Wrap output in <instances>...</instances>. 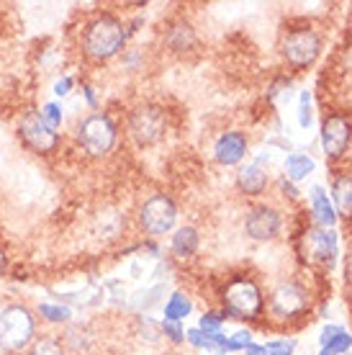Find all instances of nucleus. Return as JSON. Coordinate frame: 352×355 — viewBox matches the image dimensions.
<instances>
[{
  "instance_id": "f257e3e1",
  "label": "nucleus",
  "mask_w": 352,
  "mask_h": 355,
  "mask_svg": "<svg viewBox=\"0 0 352 355\" xmlns=\"http://www.w3.org/2000/svg\"><path fill=\"white\" fill-rule=\"evenodd\" d=\"M126 26L114 13H100L82 31V52L93 62H108L126 46Z\"/></svg>"
},
{
  "instance_id": "f03ea898",
  "label": "nucleus",
  "mask_w": 352,
  "mask_h": 355,
  "mask_svg": "<svg viewBox=\"0 0 352 355\" xmlns=\"http://www.w3.org/2000/svg\"><path fill=\"white\" fill-rule=\"evenodd\" d=\"M221 304L227 320H260L265 311V291L252 275H234L221 291Z\"/></svg>"
},
{
  "instance_id": "7ed1b4c3",
  "label": "nucleus",
  "mask_w": 352,
  "mask_h": 355,
  "mask_svg": "<svg viewBox=\"0 0 352 355\" xmlns=\"http://www.w3.org/2000/svg\"><path fill=\"white\" fill-rule=\"evenodd\" d=\"M265 309L278 322H291L311 309V293L299 278H281L265 296Z\"/></svg>"
},
{
  "instance_id": "20e7f679",
  "label": "nucleus",
  "mask_w": 352,
  "mask_h": 355,
  "mask_svg": "<svg viewBox=\"0 0 352 355\" xmlns=\"http://www.w3.org/2000/svg\"><path fill=\"white\" fill-rule=\"evenodd\" d=\"M322 49H324V39L319 34V28H314L311 24L293 26L283 34L281 57L293 70H308L311 64H317Z\"/></svg>"
},
{
  "instance_id": "39448f33",
  "label": "nucleus",
  "mask_w": 352,
  "mask_h": 355,
  "mask_svg": "<svg viewBox=\"0 0 352 355\" xmlns=\"http://www.w3.org/2000/svg\"><path fill=\"white\" fill-rule=\"evenodd\" d=\"M36 332L34 314L24 304H8L0 311V350L24 353L31 347Z\"/></svg>"
},
{
  "instance_id": "423d86ee",
  "label": "nucleus",
  "mask_w": 352,
  "mask_h": 355,
  "mask_svg": "<svg viewBox=\"0 0 352 355\" xmlns=\"http://www.w3.org/2000/svg\"><path fill=\"white\" fill-rule=\"evenodd\" d=\"M126 129H129L132 142L139 150L155 147L157 142H162V137L168 132V114L157 103H139V106L132 108Z\"/></svg>"
},
{
  "instance_id": "0eeeda50",
  "label": "nucleus",
  "mask_w": 352,
  "mask_h": 355,
  "mask_svg": "<svg viewBox=\"0 0 352 355\" xmlns=\"http://www.w3.org/2000/svg\"><path fill=\"white\" fill-rule=\"evenodd\" d=\"M322 152L332 165L342 162L352 147V116L347 111H332L322 119V132H319Z\"/></svg>"
},
{
  "instance_id": "6e6552de",
  "label": "nucleus",
  "mask_w": 352,
  "mask_h": 355,
  "mask_svg": "<svg viewBox=\"0 0 352 355\" xmlns=\"http://www.w3.org/2000/svg\"><path fill=\"white\" fill-rule=\"evenodd\" d=\"M118 129L108 114H90L78 126V142L90 157H106L116 147Z\"/></svg>"
},
{
  "instance_id": "1a4fd4ad",
  "label": "nucleus",
  "mask_w": 352,
  "mask_h": 355,
  "mask_svg": "<svg viewBox=\"0 0 352 355\" xmlns=\"http://www.w3.org/2000/svg\"><path fill=\"white\" fill-rule=\"evenodd\" d=\"M177 224V204L168 193H152L139 206V227L150 237H162L175 230Z\"/></svg>"
},
{
  "instance_id": "9d476101",
  "label": "nucleus",
  "mask_w": 352,
  "mask_h": 355,
  "mask_svg": "<svg viewBox=\"0 0 352 355\" xmlns=\"http://www.w3.org/2000/svg\"><path fill=\"white\" fill-rule=\"evenodd\" d=\"M283 232V214L273 204H252L245 214V234L252 242H273Z\"/></svg>"
},
{
  "instance_id": "9b49d317",
  "label": "nucleus",
  "mask_w": 352,
  "mask_h": 355,
  "mask_svg": "<svg viewBox=\"0 0 352 355\" xmlns=\"http://www.w3.org/2000/svg\"><path fill=\"white\" fill-rule=\"evenodd\" d=\"M21 139L28 150H34L36 155H52L60 147V134L54 132L52 126H46V121L42 119L39 111H26L21 116V124H18Z\"/></svg>"
},
{
  "instance_id": "f8f14e48",
  "label": "nucleus",
  "mask_w": 352,
  "mask_h": 355,
  "mask_svg": "<svg viewBox=\"0 0 352 355\" xmlns=\"http://www.w3.org/2000/svg\"><path fill=\"white\" fill-rule=\"evenodd\" d=\"M306 252H308V260H314V263L332 270L337 266V260H340V237H337V230L311 227L306 232Z\"/></svg>"
},
{
  "instance_id": "ddd939ff",
  "label": "nucleus",
  "mask_w": 352,
  "mask_h": 355,
  "mask_svg": "<svg viewBox=\"0 0 352 355\" xmlns=\"http://www.w3.org/2000/svg\"><path fill=\"white\" fill-rule=\"evenodd\" d=\"M249 152V139H247L245 132L239 129H229L224 132L213 144V160L224 165V168H231V165H239V162L247 157Z\"/></svg>"
},
{
  "instance_id": "4468645a",
  "label": "nucleus",
  "mask_w": 352,
  "mask_h": 355,
  "mask_svg": "<svg viewBox=\"0 0 352 355\" xmlns=\"http://www.w3.org/2000/svg\"><path fill=\"white\" fill-rule=\"evenodd\" d=\"M329 198L335 204L337 219L352 222V170L340 168L332 173L329 180Z\"/></svg>"
},
{
  "instance_id": "2eb2a0df",
  "label": "nucleus",
  "mask_w": 352,
  "mask_h": 355,
  "mask_svg": "<svg viewBox=\"0 0 352 355\" xmlns=\"http://www.w3.org/2000/svg\"><path fill=\"white\" fill-rule=\"evenodd\" d=\"M270 186V175L260 162H249L237 173V191L247 198H260Z\"/></svg>"
},
{
  "instance_id": "dca6fc26",
  "label": "nucleus",
  "mask_w": 352,
  "mask_h": 355,
  "mask_svg": "<svg viewBox=\"0 0 352 355\" xmlns=\"http://www.w3.org/2000/svg\"><path fill=\"white\" fill-rule=\"evenodd\" d=\"M308 204H311V216H314V227H324V230H335L337 211L329 193L324 186H311L308 191Z\"/></svg>"
},
{
  "instance_id": "f3484780",
  "label": "nucleus",
  "mask_w": 352,
  "mask_h": 355,
  "mask_svg": "<svg viewBox=\"0 0 352 355\" xmlns=\"http://www.w3.org/2000/svg\"><path fill=\"white\" fill-rule=\"evenodd\" d=\"M352 350V335L342 324H324L319 335V355H342Z\"/></svg>"
},
{
  "instance_id": "a211bd4d",
  "label": "nucleus",
  "mask_w": 352,
  "mask_h": 355,
  "mask_svg": "<svg viewBox=\"0 0 352 355\" xmlns=\"http://www.w3.org/2000/svg\"><path fill=\"white\" fill-rule=\"evenodd\" d=\"M198 248H201V234H198V230L191 227V224L175 230L173 240H170V252H173L175 260H193Z\"/></svg>"
},
{
  "instance_id": "6ab92c4d",
  "label": "nucleus",
  "mask_w": 352,
  "mask_h": 355,
  "mask_svg": "<svg viewBox=\"0 0 352 355\" xmlns=\"http://www.w3.org/2000/svg\"><path fill=\"white\" fill-rule=\"evenodd\" d=\"M165 44H168L170 52H175V54L191 52V49L198 44L195 28L191 26L188 21H175V24H170V28L165 31Z\"/></svg>"
},
{
  "instance_id": "aec40b11",
  "label": "nucleus",
  "mask_w": 352,
  "mask_h": 355,
  "mask_svg": "<svg viewBox=\"0 0 352 355\" xmlns=\"http://www.w3.org/2000/svg\"><path fill=\"white\" fill-rule=\"evenodd\" d=\"M314 168H317V162L311 160L306 152H291L285 157V180L301 183V180H306L314 173Z\"/></svg>"
},
{
  "instance_id": "412c9836",
  "label": "nucleus",
  "mask_w": 352,
  "mask_h": 355,
  "mask_svg": "<svg viewBox=\"0 0 352 355\" xmlns=\"http://www.w3.org/2000/svg\"><path fill=\"white\" fill-rule=\"evenodd\" d=\"M193 311V302L191 296L183 291H173L170 299L165 302V320L168 322H183L188 314Z\"/></svg>"
},
{
  "instance_id": "4be33fe9",
  "label": "nucleus",
  "mask_w": 352,
  "mask_h": 355,
  "mask_svg": "<svg viewBox=\"0 0 352 355\" xmlns=\"http://www.w3.org/2000/svg\"><path fill=\"white\" fill-rule=\"evenodd\" d=\"M28 355H64V345L57 335H42L31 343Z\"/></svg>"
},
{
  "instance_id": "5701e85b",
  "label": "nucleus",
  "mask_w": 352,
  "mask_h": 355,
  "mask_svg": "<svg viewBox=\"0 0 352 355\" xmlns=\"http://www.w3.org/2000/svg\"><path fill=\"white\" fill-rule=\"evenodd\" d=\"M39 314H42V320L52 322V324H64L72 317L67 306H57V304H39Z\"/></svg>"
},
{
  "instance_id": "b1692460",
  "label": "nucleus",
  "mask_w": 352,
  "mask_h": 355,
  "mask_svg": "<svg viewBox=\"0 0 352 355\" xmlns=\"http://www.w3.org/2000/svg\"><path fill=\"white\" fill-rule=\"evenodd\" d=\"M224 322H227V314L221 309L203 311V317L198 320V329H203V332H221Z\"/></svg>"
},
{
  "instance_id": "393cba45",
  "label": "nucleus",
  "mask_w": 352,
  "mask_h": 355,
  "mask_svg": "<svg viewBox=\"0 0 352 355\" xmlns=\"http://www.w3.org/2000/svg\"><path fill=\"white\" fill-rule=\"evenodd\" d=\"M296 347H299V340L296 338H278V340H267V343H265L267 355H293Z\"/></svg>"
},
{
  "instance_id": "a878e982",
  "label": "nucleus",
  "mask_w": 352,
  "mask_h": 355,
  "mask_svg": "<svg viewBox=\"0 0 352 355\" xmlns=\"http://www.w3.org/2000/svg\"><path fill=\"white\" fill-rule=\"evenodd\" d=\"M314 121V101H311V90H303L299 98V126L308 129Z\"/></svg>"
},
{
  "instance_id": "bb28decb",
  "label": "nucleus",
  "mask_w": 352,
  "mask_h": 355,
  "mask_svg": "<svg viewBox=\"0 0 352 355\" xmlns=\"http://www.w3.org/2000/svg\"><path fill=\"white\" fill-rule=\"evenodd\" d=\"M159 332H162V335H165L170 343H175V345L185 343V329H183V324H180V322L162 320V322H159Z\"/></svg>"
},
{
  "instance_id": "cd10ccee",
  "label": "nucleus",
  "mask_w": 352,
  "mask_h": 355,
  "mask_svg": "<svg viewBox=\"0 0 352 355\" xmlns=\"http://www.w3.org/2000/svg\"><path fill=\"white\" fill-rule=\"evenodd\" d=\"M42 119L46 121V126H52L54 132H57L62 124V108L57 103H46L44 111H42Z\"/></svg>"
},
{
  "instance_id": "c85d7f7f",
  "label": "nucleus",
  "mask_w": 352,
  "mask_h": 355,
  "mask_svg": "<svg viewBox=\"0 0 352 355\" xmlns=\"http://www.w3.org/2000/svg\"><path fill=\"white\" fill-rule=\"evenodd\" d=\"M121 62H123V67H126V70H139L141 52H139V49H123Z\"/></svg>"
},
{
  "instance_id": "c756f323",
  "label": "nucleus",
  "mask_w": 352,
  "mask_h": 355,
  "mask_svg": "<svg viewBox=\"0 0 352 355\" xmlns=\"http://www.w3.org/2000/svg\"><path fill=\"white\" fill-rule=\"evenodd\" d=\"M229 340H231V345H234V350H245V347L252 343V332H249V329H239Z\"/></svg>"
},
{
  "instance_id": "7c9ffc66",
  "label": "nucleus",
  "mask_w": 352,
  "mask_h": 355,
  "mask_svg": "<svg viewBox=\"0 0 352 355\" xmlns=\"http://www.w3.org/2000/svg\"><path fill=\"white\" fill-rule=\"evenodd\" d=\"M278 186H281V193L285 196V198H291V201H296V198H299V191H296V186H293L291 180L281 178V183H278Z\"/></svg>"
},
{
  "instance_id": "2f4dec72",
  "label": "nucleus",
  "mask_w": 352,
  "mask_h": 355,
  "mask_svg": "<svg viewBox=\"0 0 352 355\" xmlns=\"http://www.w3.org/2000/svg\"><path fill=\"white\" fill-rule=\"evenodd\" d=\"M70 88H72V78H62V80L54 83V93H57V96H67Z\"/></svg>"
},
{
  "instance_id": "473e14b6",
  "label": "nucleus",
  "mask_w": 352,
  "mask_h": 355,
  "mask_svg": "<svg viewBox=\"0 0 352 355\" xmlns=\"http://www.w3.org/2000/svg\"><path fill=\"white\" fill-rule=\"evenodd\" d=\"M245 355H267V350H265V345H257V343H249V345L245 347Z\"/></svg>"
},
{
  "instance_id": "72a5a7b5",
  "label": "nucleus",
  "mask_w": 352,
  "mask_h": 355,
  "mask_svg": "<svg viewBox=\"0 0 352 355\" xmlns=\"http://www.w3.org/2000/svg\"><path fill=\"white\" fill-rule=\"evenodd\" d=\"M85 98H88V103L93 108L98 106V98H96V93H93V88H90V85H85Z\"/></svg>"
},
{
  "instance_id": "f704fd0d",
  "label": "nucleus",
  "mask_w": 352,
  "mask_h": 355,
  "mask_svg": "<svg viewBox=\"0 0 352 355\" xmlns=\"http://www.w3.org/2000/svg\"><path fill=\"white\" fill-rule=\"evenodd\" d=\"M3 268H6V255L0 252V270H3Z\"/></svg>"
},
{
  "instance_id": "c9c22d12",
  "label": "nucleus",
  "mask_w": 352,
  "mask_h": 355,
  "mask_svg": "<svg viewBox=\"0 0 352 355\" xmlns=\"http://www.w3.org/2000/svg\"><path fill=\"white\" fill-rule=\"evenodd\" d=\"M342 355H352V350H350V353H342Z\"/></svg>"
}]
</instances>
